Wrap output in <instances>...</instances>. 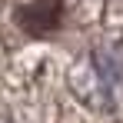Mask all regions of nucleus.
Returning a JSON list of instances; mask_svg holds the SVG:
<instances>
[{
	"label": "nucleus",
	"instance_id": "f257e3e1",
	"mask_svg": "<svg viewBox=\"0 0 123 123\" xmlns=\"http://www.w3.org/2000/svg\"><path fill=\"white\" fill-rule=\"evenodd\" d=\"M73 93L93 110H113L123 103V47L103 43L73 70Z\"/></svg>",
	"mask_w": 123,
	"mask_h": 123
},
{
	"label": "nucleus",
	"instance_id": "f03ea898",
	"mask_svg": "<svg viewBox=\"0 0 123 123\" xmlns=\"http://www.w3.org/2000/svg\"><path fill=\"white\" fill-rule=\"evenodd\" d=\"M23 27L30 33H43V30H53L60 20V0H33L27 10L20 13Z\"/></svg>",
	"mask_w": 123,
	"mask_h": 123
},
{
	"label": "nucleus",
	"instance_id": "7ed1b4c3",
	"mask_svg": "<svg viewBox=\"0 0 123 123\" xmlns=\"http://www.w3.org/2000/svg\"><path fill=\"white\" fill-rule=\"evenodd\" d=\"M0 123H7V120H3V117H0Z\"/></svg>",
	"mask_w": 123,
	"mask_h": 123
}]
</instances>
